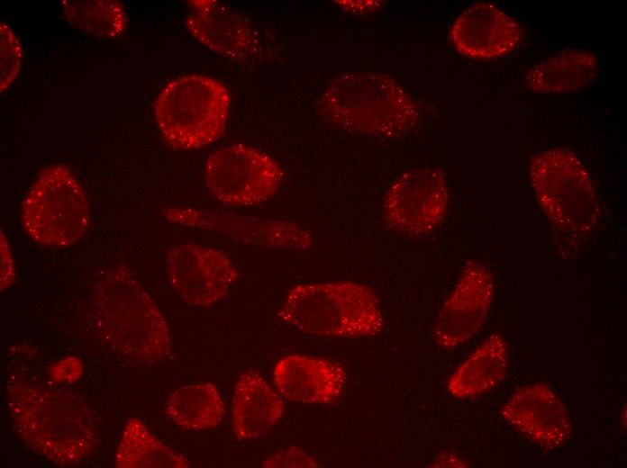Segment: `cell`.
<instances>
[{"label": "cell", "instance_id": "6da1fadb", "mask_svg": "<svg viewBox=\"0 0 627 468\" xmlns=\"http://www.w3.org/2000/svg\"><path fill=\"white\" fill-rule=\"evenodd\" d=\"M6 403L18 436L50 462L71 466L94 451V418L78 394L10 375Z\"/></svg>", "mask_w": 627, "mask_h": 468}, {"label": "cell", "instance_id": "7a4b0ae2", "mask_svg": "<svg viewBox=\"0 0 627 468\" xmlns=\"http://www.w3.org/2000/svg\"><path fill=\"white\" fill-rule=\"evenodd\" d=\"M91 306L97 332L122 356L154 363L171 356L170 330L162 312L125 266H110L101 274Z\"/></svg>", "mask_w": 627, "mask_h": 468}, {"label": "cell", "instance_id": "3957f363", "mask_svg": "<svg viewBox=\"0 0 627 468\" xmlns=\"http://www.w3.org/2000/svg\"><path fill=\"white\" fill-rule=\"evenodd\" d=\"M331 124L367 137L396 138L417 124L419 107L395 79L378 72H344L331 79L318 101Z\"/></svg>", "mask_w": 627, "mask_h": 468}, {"label": "cell", "instance_id": "277c9868", "mask_svg": "<svg viewBox=\"0 0 627 468\" xmlns=\"http://www.w3.org/2000/svg\"><path fill=\"white\" fill-rule=\"evenodd\" d=\"M277 317L303 333L324 338L372 337L384 326L376 291L352 281L297 284L287 292Z\"/></svg>", "mask_w": 627, "mask_h": 468}, {"label": "cell", "instance_id": "5b68a950", "mask_svg": "<svg viewBox=\"0 0 627 468\" xmlns=\"http://www.w3.org/2000/svg\"><path fill=\"white\" fill-rule=\"evenodd\" d=\"M528 174L536 200L559 232L576 238L590 234L601 217L591 176L581 159L567 148L533 154Z\"/></svg>", "mask_w": 627, "mask_h": 468}, {"label": "cell", "instance_id": "8992f818", "mask_svg": "<svg viewBox=\"0 0 627 468\" xmlns=\"http://www.w3.org/2000/svg\"><path fill=\"white\" fill-rule=\"evenodd\" d=\"M231 95L218 79L199 74L176 77L159 91L154 103L158 128L174 148H202L224 132Z\"/></svg>", "mask_w": 627, "mask_h": 468}, {"label": "cell", "instance_id": "52a82bcc", "mask_svg": "<svg viewBox=\"0 0 627 468\" xmlns=\"http://www.w3.org/2000/svg\"><path fill=\"white\" fill-rule=\"evenodd\" d=\"M22 224L36 243L63 248L77 242L89 222V203L80 183L63 165L42 169L21 210Z\"/></svg>", "mask_w": 627, "mask_h": 468}, {"label": "cell", "instance_id": "ba28073f", "mask_svg": "<svg viewBox=\"0 0 627 468\" xmlns=\"http://www.w3.org/2000/svg\"><path fill=\"white\" fill-rule=\"evenodd\" d=\"M204 184L218 202L251 206L272 198L283 182V171L268 154L233 144L212 152L204 166Z\"/></svg>", "mask_w": 627, "mask_h": 468}, {"label": "cell", "instance_id": "9c48e42d", "mask_svg": "<svg viewBox=\"0 0 627 468\" xmlns=\"http://www.w3.org/2000/svg\"><path fill=\"white\" fill-rule=\"evenodd\" d=\"M450 203L446 175L437 167L420 166L403 173L389 186L383 202L386 225L409 238H422L444 220Z\"/></svg>", "mask_w": 627, "mask_h": 468}, {"label": "cell", "instance_id": "30bf717a", "mask_svg": "<svg viewBox=\"0 0 627 468\" xmlns=\"http://www.w3.org/2000/svg\"><path fill=\"white\" fill-rule=\"evenodd\" d=\"M495 293L491 270L478 260H468L434 320L435 343L455 348L473 338L484 325Z\"/></svg>", "mask_w": 627, "mask_h": 468}, {"label": "cell", "instance_id": "8fae6325", "mask_svg": "<svg viewBox=\"0 0 627 468\" xmlns=\"http://www.w3.org/2000/svg\"><path fill=\"white\" fill-rule=\"evenodd\" d=\"M163 214L171 222L211 231L255 247L307 250L314 245L312 233L291 221L262 220L181 206L167 207Z\"/></svg>", "mask_w": 627, "mask_h": 468}, {"label": "cell", "instance_id": "7c38bea8", "mask_svg": "<svg viewBox=\"0 0 627 468\" xmlns=\"http://www.w3.org/2000/svg\"><path fill=\"white\" fill-rule=\"evenodd\" d=\"M172 288L189 305L208 307L221 301L239 278L233 261L209 247L182 243L167 256Z\"/></svg>", "mask_w": 627, "mask_h": 468}, {"label": "cell", "instance_id": "4fadbf2b", "mask_svg": "<svg viewBox=\"0 0 627 468\" xmlns=\"http://www.w3.org/2000/svg\"><path fill=\"white\" fill-rule=\"evenodd\" d=\"M500 413L509 425L543 448H558L572 435L571 421L563 402L544 382L516 390L502 406Z\"/></svg>", "mask_w": 627, "mask_h": 468}, {"label": "cell", "instance_id": "5bb4252c", "mask_svg": "<svg viewBox=\"0 0 627 468\" xmlns=\"http://www.w3.org/2000/svg\"><path fill=\"white\" fill-rule=\"evenodd\" d=\"M449 35L461 55L474 59H490L516 50L523 33L521 25L503 9L480 2L457 17Z\"/></svg>", "mask_w": 627, "mask_h": 468}, {"label": "cell", "instance_id": "9a60e30c", "mask_svg": "<svg viewBox=\"0 0 627 468\" xmlns=\"http://www.w3.org/2000/svg\"><path fill=\"white\" fill-rule=\"evenodd\" d=\"M186 24L191 35L223 57L245 61L260 50L258 32L233 9L214 0L188 1Z\"/></svg>", "mask_w": 627, "mask_h": 468}, {"label": "cell", "instance_id": "2e32d148", "mask_svg": "<svg viewBox=\"0 0 627 468\" xmlns=\"http://www.w3.org/2000/svg\"><path fill=\"white\" fill-rule=\"evenodd\" d=\"M273 382L280 395L289 401L332 404L343 394L347 374L335 361L292 354L276 363Z\"/></svg>", "mask_w": 627, "mask_h": 468}, {"label": "cell", "instance_id": "e0dca14e", "mask_svg": "<svg viewBox=\"0 0 627 468\" xmlns=\"http://www.w3.org/2000/svg\"><path fill=\"white\" fill-rule=\"evenodd\" d=\"M284 412V398L258 371L248 370L240 375L232 399V423L238 439L263 436Z\"/></svg>", "mask_w": 627, "mask_h": 468}, {"label": "cell", "instance_id": "ac0fdd59", "mask_svg": "<svg viewBox=\"0 0 627 468\" xmlns=\"http://www.w3.org/2000/svg\"><path fill=\"white\" fill-rule=\"evenodd\" d=\"M507 366L508 345L502 336L492 334L456 368L447 390L456 399L477 398L498 386Z\"/></svg>", "mask_w": 627, "mask_h": 468}, {"label": "cell", "instance_id": "d6986e66", "mask_svg": "<svg viewBox=\"0 0 627 468\" xmlns=\"http://www.w3.org/2000/svg\"><path fill=\"white\" fill-rule=\"evenodd\" d=\"M599 68L595 53L569 49L532 67L526 75L525 82L536 93H570L590 86L597 77Z\"/></svg>", "mask_w": 627, "mask_h": 468}, {"label": "cell", "instance_id": "ffe728a7", "mask_svg": "<svg viewBox=\"0 0 627 468\" xmlns=\"http://www.w3.org/2000/svg\"><path fill=\"white\" fill-rule=\"evenodd\" d=\"M165 412L177 426L197 431L220 425L225 405L214 384L196 382L175 390L166 401Z\"/></svg>", "mask_w": 627, "mask_h": 468}, {"label": "cell", "instance_id": "44dd1931", "mask_svg": "<svg viewBox=\"0 0 627 468\" xmlns=\"http://www.w3.org/2000/svg\"><path fill=\"white\" fill-rule=\"evenodd\" d=\"M115 465L119 468H186L188 461L159 441L142 420L132 418L120 439Z\"/></svg>", "mask_w": 627, "mask_h": 468}, {"label": "cell", "instance_id": "7402d4cb", "mask_svg": "<svg viewBox=\"0 0 627 468\" xmlns=\"http://www.w3.org/2000/svg\"><path fill=\"white\" fill-rule=\"evenodd\" d=\"M59 9L70 24L97 37L116 38L127 27V15L117 1L63 0Z\"/></svg>", "mask_w": 627, "mask_h": 468}, {"label": "cell", "instance_id": "603a6c76", "mask_svg": "<svg viewBox=\"0 0 627 468\" xmlns=\"http://www.w3.org/2000/svg\"><path fill=\"white\" fill-rule=\"evenodd\" d=\"M1 92L17 77L23 57L19 38L5 22H0Z\"/></svg>", "mask_w": 627, "mask_h": 468}, {"label": "cell", "instance_id": "cb8c5ba5", "mask_svg": "<svg viewBox=\"0 0 627 468\" xmlns=\"http://www.w3.org/2000/svg\"><path fill=\"white\" fill-rule=\"evenodd\" d=\"M263 467H317V462L303 449L291 446L268 456L263 463Z\"/></svg>", "mask_w": 627, "mask_h": 468}, {"label": "cell", "instance_id": "d4e9b609", "mask_svg": "<svg viewBox=\"0 0 627 468\" xmlns=\"http://www.w3.org/2000/svg\"><path fill=\"white\" fill-rule=\"evenodd\" d=\"M83 373V363L75 356H67L49 369L50 378L57 382H73Z\"/></svg>", "mask_w": 627, "mask_h": 468}, {"label": "cell", "instance_id": "484cf974", "mask_svg": "<svg viewBox=\"0 0 627 468\" xmlns=\"http://www.w3.org/2000/svg\"><path fill=\"white\" fill-rule=\"evenodd\" d=\"M15 268L12 252L5 236L1 235V290L9 288L14 281Z\"/></svg>", "mask_w": 627, "mask_h": 468}, {"label": "cell", "instance_id": "4316f807", "mask_svg": "<svg viewBox=\"0 0 627 468\" xmlns=\"http://www.w3.org/2000/svg\"><path fill=\"white\" fill-rule=\"evenodd\" d=\"M343 9L353 13H369L381 5V1H336Z\"/></svg>", "mask_w": 627, "mask_h": 468}, {"label": "cell", "instance_id": "83f0119b", "mask_svg": "<svg viewBox=\"0 0 627 468\" xmlns=\"http://www.w3.org/2000/svg\"><path fill=\"white\" fill-rule=\"evenodd\" d=\"M434 466L437 467H464L467 466L466 463L460 458L454 456L452 454H443L437 458L434 462Z\"/></svg>", "mask_w": 627, "mask_h": 468}, {"label": "cell", "instance_id": "f1b7e54d", "mask_svg": "<svg viewBox=\"0 0 627 468\" xmlns=\"http://www.w3.org/2000/svg\"><path fill=\"white\" fill-rule=\"evenodd\" d=\"M622 428H626V408L624 407L622 413Z\"/></svg>", "mask_w": 627, "mask_h": 468}]
</instances>
